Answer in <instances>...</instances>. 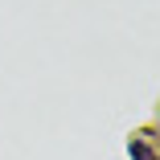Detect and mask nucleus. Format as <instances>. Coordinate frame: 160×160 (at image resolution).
<instances>
[{"label": "nucleus", "mask_w": 160, "mask_h": 160, "mask_svg": "<svg viewBox=\"0 0 160 160\" xmlns=\"http://www.w3.org/2000/svg\"><path fill=\"white\" fill-rule=\"evenodd\" d=\"M132 156H136V160H156V156H152V148H148L144 140H132Z\"/></svg>", "instance_id": "f257e3e1"}]
</instances>
